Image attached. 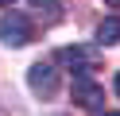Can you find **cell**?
Wrapping results in <instances>:
<instances>
[{
  "label": "cell",
  "instance_id": "cell-4",
  "mask_svg": "<svg viewBox=\"0 0 120 116\" xmlns=\"http://www.w3.org/2000/svg\"><path fill=\"white\" fill-rule=\"evenodd\" d=\"M74 105H81V108L93 112V108L105 105V89L97 81H89V77H78V81H74Z\"/></svg>",
  "mask_w": 120,
  "mask_h": 116
},
{
  "label": "cell",
  "instance_id": "cell-7",
  "mask_svg": "<svg viewBox=\"0 0 120 116\" xmlns=\"http://www.w3.org/2000/svg\"><path fill=\"white\" fill-rule=\"evenodd\" d=\"M12 4H16V0H0V8H12Z\"/></svg>",
  "mask_w": 120,
  "mask_h": 116
},
{
  "label": "cell",
  "instance_id": "cell-9",
  "mask_svg": "<svg viewBox=\"0 0 120 116\" xmlns=\"http://www.w3.org/2000/svg\"><path fill=\"white\" fill-rule=\"evenodd\" d=\"M116 97H120V74H116Z\"/></svg>",
  "mask_w": 120,
  "mask_h": 116
},
{
  "label": "cell",
  "instance_id": "cell-5",
  "mask_svg": "<svg viewBox=\"0 0 120 116\" xmlns=\"http://www.w3.org/2000/svg\"><path fill=\"white\" fill-rule=\"evenodd\" d=\"M35 12V19H43L50 27V23H62V0H27Z\"/></svg>",
  "mask_w": 120,
  "mask_h": 116
},
{
  "label": "cell",
  "instance_id": "cell-1",
  "mask_svg": "<svg viewBox=\"0 0 120 116\" xmlns=\"http://www.w3.org/2000/svg\"><path fill=\"white\" fill-rule=\"evenodd\" d=\"M31 39H35V23H31V15H23V12L0 15V43H8V46H27Z\"/></svg>",
  "mask_w": 120,
  "mask_h": 116
},
{
  "label": "cell",
  "instance_id": "cell-6",
  "mask_svg": "<svg viewBox=\"0 0 120 116\" xmlns=\"http://www.w3.org/2000/svg\"><path fill=\"white\" fill-rule=\"evenodd\" d=\"M97 43H101V46H116V43H120V15L101 19V27H97Z\"/></svg>",
  "mask_w": 120,
  "mask_h": 116
},
{
  "label": "cell",
  "instance_id": "cell-8",
  "mask_svg": "<svg viewBox=\"0 0 120 116\" xmlns=\"http://www.w3.org/2000/svg\"><path fill=\"white\" fill-rule=\"evenodd\" d=\"M105 4H109V8H120V0H105Z\"/></svg>",
  "mask_w": 120,
  "mask_h": 116
},
{
  "label": "cell",
  "instance_id": "cell-2",
  "mask_svg": "<svg viewBox=\"0 0 120 116\" xmlns=\"http://www.w3.org/2000/svg\"><path fill=\"white\" fill-rule=\"evenodd\" d=\"M27 85H31L35 97H54L58 93V70H54V62H35V66L27 70Z\"/></svg>",
  "mask_w": 120,
  "mask_h": 116
},
{
  "label": "cell",
  "instance_id": "cell-3",
  "mask_svg": "<svg viewBox=\"0 0 120 116\" xmlns=\"http://www.w3.org/2000/svg\"><path fill=\"white\" fill-rule=\"evenodd\" d=\"M58 62H62L66 70H74V74L85 77V74L97 70L101 58H97V50H85V46H66V50H58Z\"/></svg>",
  "mask_w": 120,
  "mask_h": 116
},
{
  "label": "cell",
  "instance_id": "cell-10",
  "mask_svg": "<svg viewBox=\"0 0 120 116\" xmlns=\"http://www.w3.org/2000/svg\"><path fill=\"white\" fill-rule=\"evenodd\" d=\"M105 116H120V112H105Z\"/></svg>",
  "mask_w": 120,
  "mask_h": 116
}]
</instances>
